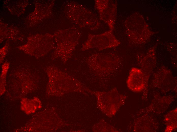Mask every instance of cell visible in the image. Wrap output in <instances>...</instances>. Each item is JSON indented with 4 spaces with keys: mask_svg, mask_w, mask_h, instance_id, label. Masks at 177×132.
Instances as JSON below:
<instances>
[{
    "mask_svg": "<svg viewBox=\"0 0 177 132\" xmlns=\"http://www.w3.org/2000/svg\"><path fill=\"white\" fill-rule=\"evenodd\" d=\"M98 99V105L101 111L109 117L114 116L123 104L124 97L114 87L108 92H93Z\"/></svg>",
    "mask_w": 177,
    "mask_h": 132,
    "instance_id": "6da1fadb",
    "label": "cell"
},
{
    "mask_svg": "<svg viewBox=\"0 0 177 132\" xmlns=\"http://www.w3.org/2000/svg\"><path fill=\"white\" fill-rule=\"evenodd\" d=\"M86 63L90 70L100 74L114 72L119 65L118 61L115 57L97 55L90 57Z\"/></svg>",
    "mask_w": 177,
    "mask_h": 132,
    "instance_id": "7a4b0ae2",
    "label": "cell"
},
{
    "mask_svg": "<svg viewBox=\"0 0 177 132\" xmlns=\"http://www.w3.org/2000/svg\"><path fill=\"white\" fill-rule=\"evenodd\" d=\"M143 74L139 69L133 67L130 70L127 81V86L135 92L141 91L143 88L144 81Z\"/></svg>",
    "mask_w": 177,
    "mask_h": 132,
    "instance_id": "3957f363",
    "label": "cell"
},
{
    "mask_svg": "<svg viewBox=\"0 0 177 132\" xmlns=\"http://www.w3.org/2000/svg\"><path fill=\"white\" fill-rule=\"evenodd\" d=\"M119 43L113 38L101 37L88 40L83 46V50H85L92 48L100 49L115 47Z\"/></svg>",
    "mask_w": 177,
    "mask_h": 132,
    "instance_id": "277c9868",
    "label": "cell"
}]
</instances>
